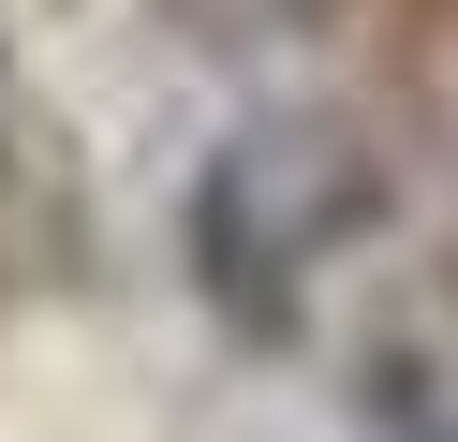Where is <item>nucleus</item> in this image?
I'll use <instances>...</instances> for the list:
<instances>
[{"label": "nucleus", "instance_id": "nucleus-1", "mask_svg": "<svg viewBox=\"0 0 458 442\" xmlns=\"http://www.w3.org/2000/svg\"><path fill=\"white\" fill-rule=\"evenodd\" d=\"M355 221H369L355 133H326V118H267V133H237V147L208 163V192H192V280H208L237 324H281L296 280H310Z\"/></svg>", "mask_w": 458, "mask_h": 442}]
</instances>
